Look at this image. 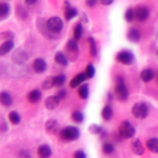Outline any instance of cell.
<instances>
[{
	"label": "cell",
	"instance_id": "6da1fadb",
	"mask_svg": "<svg viewBox=\"0 0 158 158\" xmlns=\"http://www.w3.org/2000/svg\"><path fill=\"white\" fill-rule=\"evenodd\" d=\"M114 94L117 99L122 102L126 101L128 97V89L123 78L121 77H118L116 78L114 87Z\"/></svg>",
	"mask_w": 158,
	"mask_h": 158
},
{
	"label": "cell",
	"instance_id": "7a4b0ae2",
	"mask_svg": "<svg viewBox=\"0 0 158 158\" xmlns=\"http://www.w3.org/2000/svg\"><path fill=\"white\" fill-rule=\"evenodd\" d=\"M80 133L78 128L75 126H67L59 131L60 138L67 141L77 140L80 138Z\"/></svg>",
	"mask_w": 158,
	"mask_h": 158
},
{
	"label": "cell",
	"instance_id": "3957f363",
	"mask_svg": "<svg viewBox=\"0 0 158 158\" xmlns=\"http://www.w3.org/2000/svg\"><path fill=\"white\" fill-rule=\"evenodd\" d=\"M119 135L123 138H131L134 136L136 130L133 125L128 120H123L118 126Z\"/></svg>",
	"mask_w": 158,
	"mask_h": 158
},
{
	"label": "cell",
	"instance_id": "277c9868",
	"mask_svg": "<svg viewBox=\"0 0 158 158\" xmlns=\"http://www.w3.org/2000/svg\"><path fill=\"white\" fill-rule=\"evenodd\" d=\"M131 113L135 118L144 119L148 115L149 107L146 103L144 102H138L133 106Z\"/></svg>",
	"mask_w": 158,
	"mask_h": 158
},
{
	"label": "cell",
	"instance_id": "5b68a950",
	"mask_svg": "<svg viewBox=\"0 0 158 158\" xmlns=\"http://www.w3.org/2000/svg\"><path fill=\"white\" fill-rule=\"evenodd\" d=\"M63 26L64 23L62 20L58 17H52L49 18L46 23L47 30L54 34L59 33L62 31Z\"/></svg>",
	"mask_w": 158,
	"mask_h": 158
},
{
	"label": "cell",
	"instance_id": "8992f818",
	"mask_svg": "<svg viewBox=\"0 0 158 158\" xmlns=\"http://www.w3.org/2000/svg\"><path fill=\"white\" fill-rule=\"evenodd\" d=\"M65 49L67 58L71 61L76 60L78 54V47L76 41L74 40H69Z\"/></svg>",
	"mask_w": 158,
	"mask_h": 158
},
{
	"label": "cell",
	"instance_id": "52a82bcc",
	"mask_svg": "<svg viewBox=\"0 0 158 158\" xmlns=\"http://www.w3.org/2000/svg\"><path fill=\"white\" fill-rule=\"evenodd\" d=\"M117 60L127 65H131L134 61V56L133 53L128 50H122L118 52L116 56Z\"/></svg>",
	"mask_w": 158,
	"mask_h": 158
},
{
	"label": "cell",
	"instance_id": "ba28073f",
	"mask_svg": "<svg viewBox=\"0 0 158 158\" xmlns=\"http://www.w3.org/2000/svg\"><path fill=\"white\" fill-rule=\"evenodd\" d=\"M46 131L51 135L57 134L60 130V125L57 120L54 118L48 119L44 123Z\"/></svg>",
	"mask_w": 158,
	"mask_h": 158
},
{
	"label": "cell",
	"instance_id": "9c48e42d",
	"mask_svg": "<svg viewBox=\"0 0 158 158\" xmlns=\"http://www.w3.org/2000/svg\"><path fill=\"white\" fill-rule=\"evenodd\" d=\"M12 60L18 65L23 64L28 60V55L25 51L21 49H16L12 54Z\"/></svg>",
	"mask_w": 158,
	"mask_h": 158
},
{
	"label": "cell",
	"instance_id": "30bf717a",
	"mask_svg": "<svg viewBox=\"0 0 158 158\" xmlns=\"http://www.w3.org/2000/svg\"><path fill=\"white\" fill-rule=\"evenodd\" d=\"M131 148L133 153L136 156H142L144 153V148L141 140L138 138H135L131 140Z\"/></svg>",
	"mask_w": 158,
	"mask_h": 158
},
{
	"label": "cell",
	"instance_id": "8fae6325",
	"mask_svg": "<svg viewBox=\"0 0 158 158\" xmlns=\"http://www.w3.org/2000/svg\"><path fill=\"white\" fill-rule=\"evenodd\" d=\"M60 99L57 95L49 96L46 98L44 101L45 107L49 110H52L57 107L60 103Z\"/></svg>",
	"mask_w": 158,
	"mask_h": 158
},
{
	"label": "cell",
	"instance_id": "7c38bea8",
	"mask_svg": "<svg viewBox=\"0 0 158 158\" xmlns=\"http://www.w3.org/2000/svg\"><path fill=\"white\" fill-rule=\"evenodd\" d=\"M135 18L139 21L143 22L147 19L149 16L148 9L144 6H139L135 9L134 10Z\"/></svg>",
	"mask_w": 158,
	"mask_h": 158
},
{
	"label": "cell",
	"instance_id": "4fadbf2b",
	"mask_svg": "<svg viewBox=\"0 0 158 158\" xmlns=\"http://www.w3.org/2000/svg\"><path fill=\"white\" fill-rule=\"evenodd\" d=\"M77 15V10L74 7H72L70 2L65 1L64 2V16L66 20H70Z\"/></svg>",
	"mask_w": 158,
	"mask_h": 158
},
{
	"label": "cell",
	"instance_id": "5bb4252c",
	"mask_svg": "<svg viewBox=\"0 0 158 158\" xmlns=\"http://www.w3.org/2000/svg\"><path fill=\"white\" fill-rule=\"evenodd\" d=\"M86 78L87 77L85 73H78L77 75L72 78L69 83V86L71 88H75L79 87L81 85V83L86 80Z\"/></svg>",
	"mask_w": 158,
	"mask_h": 158
},
{
	"label": "cell",
	"instance_id": "9a60e30c",
	"mask_svg": "<svg viewBox=\"0 0 158 158\" xmlns=\"http://www.w3.org/2000/svg\"><path fill=\"white\" fill-rule=\"evenodd\" d=\"M47 67L46 61L41 58L36 59L33 62V69L38 73H43Z\"/></svg>",
	"mask_w": 158,
	"mask_h": 158
},
{
	"label": "cell",
	"instance_id": "2e32d148",
	"mask_svg": "<svg viewBox=\"0 0 158 158\" xmlns=\"http://www.w3.org/2000/svg\"><path fill=\"white\" fill-rule=\"evenodd\" d=\"M140 36L139 30L135 28L129 29L127 33V39L132 43H138L140 40Z\"/></svg>",
	"mask_w": 158,
	"mask_h": 158
},
{
	"label": "cell",
	"instance_id": "e0dca14e",
	"mask_svg": "<svg viewBox=\"0 0 158 158\" xmlns=\"http://www.w3.org/2000/svg\"><path fill=\"white\" fill-rule=\"evenodd\" d=\"M37 152L40 158H49L52 154V151L48 144H42L38 147Z\"/></svg>",
	"mask_w": 158,
	"mask_h": 158
},
{
	"label": "cell",
	"instance_id": "ac0fdd59",
	"mask_svg": "<svg viewBox=\"0 0 158 158\" xmlns=\"http://www.w3.org/2000/svg\"><path fill=\"white\" fill-rule=\"evenodd\" d=\"M154 77V72L151 69H145L140 73V78L144 82H149Z\"/></svg>",
	"mask_w": 158,
	"mask_h": 158
},
{
	"label": "cell",
	"instance_id": "d6986e66",
	"mask_svg": "<svg viewBox=\"0 0 158 158\" xmlns=\"http://www.w3.org/2000/svg\"><path fill=\"white\" fill-rule=\"evenodd\" d=\"M0 101L1 104L6 107H10L12 104L11 96L6 91H2L0 94Z\"/></svg>",
	"mask_w": 158,
	"mask_h": 158
},
{
	"label": "cell",
	"instance_id": "ffe728a7",
	"mask_svg": "<svg viewBox=\"0 0 158 158\" xmlns=\"http://www.w3.org/2000/svg\"><path fill=\"white\" fill-rule=\"evenodd\" d=\"M41 88L44 90H48L55 86V77H46L41 82Z\"/></svg>",
	"mask_w": 158,
	"mask_h": 158
},
{
	"label": "cell",
	"instance_id": "44dd1931",
	"mask_svg": "<svg viewBox=\"0 0 158 158\" xmlns=\"http://www.w3.org/2000/svg\"><path fill=\"white\" fill-rule=\"evenodd\" d=\"M14 46V43L12 41H6L3 43L0 46V55L3 56L9 52Z\"/></svg>",
	"mask_w": 158,
	"mask_h": 158
},
{
	"label": "cell",
	"instance_id": "7402d4cb",
	"mask_svg": "<svg viewBox=\"0 0 158 158\" xmlns=\"http://www.w3.org/2000/svg\"><path fill=\"white\" fill-rule=\"evenodd\" d=\"M41 97V93L40 90L35 89L30 91L27 95V99L31 103H35L38 102Z\"/></svg>",
	"mask_w": 158,
	"mask_h": 158
},
{
	"label": "cell",
	"instance_id": "603a6c76",
	"mask_svg": "<svg viewBox=\"0 0 158 158\" xmlns=\"http://www.w3.org/2000/svg\"><path fill=\"white\" fill-rule=\"evenodd\" d=\"M146 146L148 149L154 152L158 153V138H151L147 140Z\"/></svg>",
	"mask_w": 158,
	"mask_h": 158
},
{
	"label": "cell",
	"instance_id": "cb8c5ba5",
	"mask_svg": "<svg viewBox=\"0 0 158 158\" xmlns=\"http://www.w3.org/2000/svg\"><path fill=\"white\" fill-rule=\"evenodd\" d=\"M10 13V7L7 3L1 2L0 4V20L7 19Z\"/></svg>",
	"mask_w": 158,
	"mask_h": 158
},
{
	"label": "cell",
	"instance_id": "d4e9b609",
	"mask_svg": "<svg viewBox=\"0 0 158 158\" xmlns=\"http://www.w3.org/2000/svg\"><path fill=\"white\" fill-rule=\"evenodd\" d=\"M54 59L56 62L60 65L65 66L68 64V59L66 56L60 51H58L56 53Z\"/></svg>",
	"mask_w": 158,
	"mask_h": 158
},
{
	"label": "cell",
	"instance_id": "484cf974",
	"mask_svg": "<svg viewBox=\"0 0 158 158\" xmlns=\"http://www.w3.org/2000/svg\"><path fill=\"white\" fill-rule=\"evenodd\" d=\"M78 94L82 99H86L89 95V86L87 83L81 85L78 89Z\"/></svg>",
	"mask_w": 158,
	"mask_h": 158
},
{
	"label": "cell",
	"instance_id": "4316f807",
	"mask_svg": "<svg viewBox=\"0 0 158 158\" xmlns=\"http://www.w3.org/2000/svg\"><path fill=\"white\" fill-rule=\"evenodd\" d=\"M112 114L113 111L112 107L110 106L107 105L102 108L101 111V116L104 120L109 121V120H110L112 117Z\"/></svg>",
	"mask_w": 158,
	"mask_h": 158
},
{
	"label": "cell",
	"instance_id": "83f0119b",
	"mask_svg": "<svg viewBox=\"0 0 158 158\" xmlns=\"http://www.w3.org/2000/svg\"><path fill=\"white\" fill-rule=\"evenodd\" d=\"M8 118L10 122L13 125H18L20 122V117L19 114L14 111H10L8 114Z\"/></svg>",
	"mask_w": 158,
	"mask_h": 158
},
{
	"label": "cell",
	"instance_id": "f1b7e54d",
	"mask_svg": "<svg viewBox=\"0 0 158 158\" xmlns=\"http://www.w3.org/2000/svg\"><path fill=\"white\" fill-rule=\"evenodd\" d=\"M72 120L73 122H74L76 123H81L84 120V116L83 114L78 110L74 111L71 115Z\"/></svg>",
	"mask_w": 158,
	"mask_h": 158
},
{
	"label": "cell",
	"instance_id": "f546056e",
	"mask_svg": "<svg viewBox=\"0 0 158 158\" xmlns=\"http://www.w3.org/2000/svg\"><path fill=\"white\" fill-rule=\"evenodd\" d=\"M88 131L92 135H97L102 131V127L101 125L93 123L88 127Z\"/></svg>",
	"mask_w": 158,
	"mask_h": 158
},
{
	"label": "cell",
	"instance_id": "4dcf8cb0",
	"mask_svg": "<svg viewBox=\"0 0 158 158\" xmlns=\"http://www.w3.org/2000/svg\"><path fill=\"white\" fill-rule=\"evenodd\" d=\"M89 46V51L90 54L92 56L94 57L97 54V49H96V45L94 41V39L93 37H89L88 39Z\"/></svg>",
	"mask_w": 158,
	"mask_h": 158
},
{
	"label": "cell",
	"instance_id": "1f68e13d",
	"mask_svg": "<svg viewBox=\"0 0 158 158\" xmlns=\"http://www.w3.org/2000/svg\"><path fill=\"white\" fill-rule=\"evenodd\" d=\"M82 30H83V28H82L81 24L80 23H77L74 28V30H73V40H75L77 41L80 38L81 34H82Z\"/></svg>",
	"mask_w": 158,
	"mask_h": 158
},
{
	"label": "cell",
	"instance_id": "d6a6232c",
	"mask_svg": "<svg viewBox=\"0 0 158 158\" xmlns=\"http://www.w3.org/2000/svg\"><path fill=\"white\" fill-rule=\"evenodd\" d=\"M102 151L106 155L111 154L114 151V147L111 143H105L102 146Z\"/></svg>",
	"mask_w": 158,
	"mask_h": 158
},
{
	"label": "cell",
	"instance_id": "836d02e7",
	"mask_svg": "<svg viewBox=\"0 0 158 158\" xmlns=\"http://www.w3.org/2000/svg\"><path fill=\"white\" fill-rule=\"evenodd\" d=\"M14 38V34L10 31H5L0 33V38L2 40L6 41H12Z\"/></svg>",
	"mask_w": 158,
	"mask_h": 158
},
{
	"label": "cell",
	"instance_id": "e575fe53",
	"mask_svg": "<svg viewBox=\"0 0 158 158\" xmlns=\"http://www.w3.org/2000/svg\"><path fill=\"white\" fill-rule=\"evenodd\" d=\"M124 17L127 22H131L135 18L134 10H133L131 8H128V9H127V10L125 12Z\"/></svg>",
	"mask_w": 158,
	"mask_h": 158
},
{
	"label": "cell",
	"instance_id": "d590c367",
	"mask_svg": "<svg viewBox=\"0 0 158 158\" xmlns=\"http://www.w3.org/2000/svg\"><path fill=\"white\" fill-rule=\"evenodd\" d=\"M85 74L87 77V78H91L94 76L95 74V69L94 67L91 64H89L86 67V71H85Z\"/></svg>",
	"mask_w": 158,
	"mask_h": 158
},
{
	"label": "cell",
	"instance_id": "8d00e7d4",
	"mask_svg": "<svg viewBox=\"0 0 158 158\" xmlns=\"http://www.w3.org/2000/svg\"><path fill=\"white\" fill-rule=\"evenodd\" d=\"M65 81V76L64 74H60L55 76V86H61L64 85Z\"/></svg>",
	"mask_w": 158,
	"mask_h": 158
},
{
	"label": "cell",
	"instance_id": "74e56055",
	"mask_svg": "<svg viewBox=\"0 0 158 158\" xmlns=\"http://www.w3.org/2000/svg\"><path fill=\"white\" fill-rule=\"evenodd\" d=\"M73 158H86V155L83 150H77L73 154Z\"/></svg>",
	"mask_w": 158,
	"mask_h": 158
},
{
	"label": "cell",
	"instance_id": "f35d334b",
	"mask_svg": "<svg viewBox=\"0 0 158 158\" xmlns=\"http://www.w3.org/2000/svg\"><path fill=\"white\" fill-rule=\"evenodd\" d=\"M98 0H85V3L88 7H93L96 5Z\"/></svg>",
	"mask_w": 158,
	"mask_h": 158
},
{
	"label": "cell",
	"instance_id": "ab89813d",
	"mask_svg": "<svg viewBox=\"0 0 158 158\" xmlns=\"http://www.w3.org/2000/svg\"><path fill=\"white\" fill-rule=\"evenodd\" d=\"M65 94H66L65 90V89H61V90H60V91L58 92V93H57V95L58 96V97H59L60 99H62V98H64L65 97Z\"/></svg>",
	"mask_w": 158,
	"mask_h": 158
},
{
	"label": "cell",
	"instance_id": "60d3db41",
	"mask_svg": "<svg viewBox=\"0 0 158 158\" xmlns=\"http://www.w3.org/2000/svg\"><path fill=\"white\" fill-rule=\"evenodd\" d=\"M8 130V126L6 122H2L1 123V130L2 132H6Z\"/></svg>",
	"mask_w": 158,
	"mask_h": 158
},
{
	"label": "cell",
	"instance_id": "b9f144b4",
	"mask_svg": "<svg viewBox=\"0 0 158 158\" xmlns=\"http://www.w3.org/2000/svg\"><path fill=\"white\" fill-rule=\"evenodd\" d=\"M114 0H101V2L104 6H109L114 2Z\"/></svg>",
	"mask_w": 158,
	"mask_h": 158
},
{
	"label": "cell",
	"instance_id": "7bdbcfd3",
	"mask_svg": "<svg viewBox=\"0 0 158 158\" xmlns=\"http://www.w3.org/2000/svg\"><path fill=\"white\" fill-rule=\"evenodd\" d=\"M21 156L22 158H30V156L29 154V153L27 152L26 151H23L21 153Z\"/></svg>",
	"mask_w": 158,
	"mask_h": 158
},
{
	"label": "cell",
	"instance_id": "ee69618b",
	"mask_svg": "<svg viewBox=\"0 0 158 158\" xmlns=\"http://www.w3.org/2000/svg\"><path fill=\"white\" fill-rule=\"evenodd\" d=\"M24 1L27 4H29V5L34 4L38 1V0H24Z\"/></svg>",
	"mask_w": 158,
	"mask_h": 158
}]
</instances>
